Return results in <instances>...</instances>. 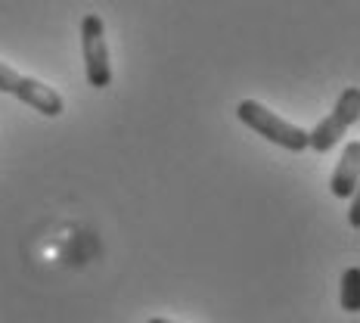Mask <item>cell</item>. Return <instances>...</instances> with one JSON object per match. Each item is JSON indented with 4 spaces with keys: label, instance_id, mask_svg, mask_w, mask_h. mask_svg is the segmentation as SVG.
Returning <instances> with one entry per match:
<instances>
[{
    "label": "cell",
    "instance_id": "6da1fadb",
    "mask_svg": "<svg viewBox=\"0 0 360 323\" xmlns=\"http://www.w3.org/2000/svg\"><path fill=\"white\" fill-rule=\"evenodd\" d=\"M239 122H243L245 127H252L258 137L270 140V144L289 149V153H304L307 149V131L298 125L286 122V118H280L276 112H270L264 103L258 100H243L236 109Z\"/></svg>",
    "mask_w": 360,
    "mask_h": 323
},
{
    "label": "cell",
    "instance_id": "7a4b0ae2",
    "mask_svg": "<svg viewBox=\"0 0 360 323\" xmlns=\"http://www.w3.org/2000/svg\"><path fill=\"white\" fill-rule=\"evenodd\" d=\"M0 94L16 96L19 103H25V106H32L34 112H41L47 118H59L65 112V100L59 90L32 78V75L10 69L6 63H0Z\"/></svg>",
    "mask_w": 360,
    "mask_h": 323
},
{
    "label": "cell",
    "instance_id": "3957f363",
    "mask_svg": "<svg viewBox=\"0 0 360 323\" xmlns=\"http://www.w3.org/2000/svg\"><path fill=\"white\" fill-rule=\"evenodd\" d=\"M360 118V87H345L335 109L320 122L314 131H307V146L317 153H329Z\"/></svg>",
    "mask_w": 360,
    "mask_h": 323
},
{
    "label": "cell",
    "instance_id": "277c9868",
    "mask_svg": "<svg viewBox=\"0 0 360 323\" xmlns=\"http://www.w3.org/2000/svg\"><path fill=\"white\" fill-rule=\"evenodd\" d=\"M81 53H84V75L90 87L103 90L112 84V63H109V44L106 25L96 13H87L81 19Z\"/></svg>",
    "mask_w": 360,
    "mask_h": 323
},
{
    "label": "cell",
    "instance_id": "5b68a950",
    "mask_svg": "<svg viewBox=\"0 0 360 323\" xmlns=\"http://www.w3.org/2000/svg\"><path fill=\"white\" fill-rule=\"evenodd\" d=\"M357 180H360V140H351L345 146L339 165H335L333 177H329V190L339 199H351L357 193Z\"/></svg>",
    "mask_w": 360,
    "mask_h": 323
},
{
    "label": "cell",
    "instance_id": "8992f818",
    "mask_svg": "<svg viewBox=\"0 0 360 323\" xmlns=\"http://www.w3.org/2000/svg\"><path fill=\"white\" fill-rule=\"evenodd\" d=\"M342 311L357 314L360 311V267L351 265L342 274Z\"/></svg>",
    "mask_w": 360,
    "mask_h": 323
},
{
    "label": "cell",
    "instance_id": "52a82bcc",
    "mask_svg": "<svg viewBox=\"0 0 360 323\" xmlns=\"http://www.w3.org/2000/svg\"><path fill=\"white\" fill-rule=\"evenodd\" d=\"M348 224L351 227H360V199H357V193H354V202H351V212H348Z\"/></svg>",
    "mask_w": 360,
    "mask_h": 323
},
{
    "label": "cell",
    "instance_id": "ba28073f",
    "mask_svg": "<svg viewBox=\"0 0 360 323\" xmlns=\"http://www.w3.org/2000/svg\"><path fill=\"white\" fill-rule=\"evenodd\" d=\"M146 323H177V320H168V317H153V320H146Z\"/></svg>",
    "mask_w": 360,
    "mask_h": 323
}]
</instances>
